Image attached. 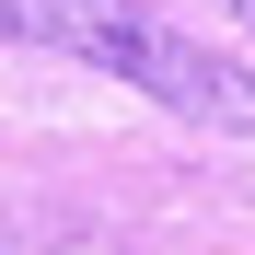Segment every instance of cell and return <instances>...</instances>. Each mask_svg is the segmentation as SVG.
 Wrapping results in <instances>:
<instances>
[{"mask_svg":"<svg viewBox=\"0 0 255 255\" xmlns=\"http://www.w3.org/2000/svg\"><path fill=\"white\" fill-rule=\"evenodd\" d=\"M232 12H244V23H255V0H232Z\"/></svg>","mask_w":255,"mask_h":255,"instance_id":"7a4b0ae2","label":"cell"},{"mask_svg":"<svg viewBox=\"0 0 255 255\" xmlns=\"http://www.w3.org/2000/svg\"><path fill=\"white\" fill-rule=\"evenodd\" d=\"M0 35L12 47H58V58H93L116 81H139L151 105H174L197 128H255V81L232 58H209L197 35H174L151 0H0Z\"/></svg>","mask_w":255,"mask_h":255,"instance_id":"6da1fadb","label":"cell"}]
</instances>
